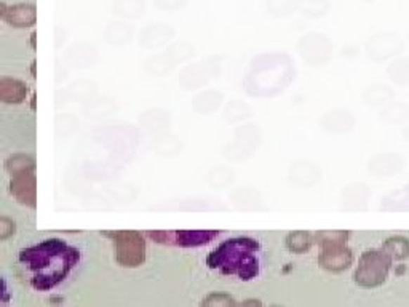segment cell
I'll return each instance as SVG.
<instances>
[{
	"mask_svg": "<svg viewBox=\"0 0 409 307\" xmlns=\"http://www.w3.org/2000/svg\"><path fill=\"white\" fill-rule=\"evenodd\" d=\"M80 253L60 239H48L20 253V263L29 275V283L40 292L55 288L67 279L77 266Z\"/></svg>",
	"mask_w": 409,
	"mask_h": 307,
	"instance_id": "obj_1",
	"label": "cell"
},
{
	"mask_svg": "<svg viewBox=\"0 0 409 307\" xmlns=\"http://www.w3.org/2000/svg\"><path fill=\"white\" fill-rule=\"evenodd\" d=\"M259 242L251 237H235L221 243L208 254L207 264L226 275H238L249 280L259 272Z\"/></svg>",
	"mask_w": 409,
	"mask_h": 307,
	"instance_id": "obj_2",
	"label": "cell"
},
{
	"mask_svg": "<svg viewBox=\"0 0 409 307\" xmlns=\"http://www.w3.org/2000/svg\"><path fill=\"white\" fill-rule=\"evenodd\" d=\"M391 259L384 250H368L358 261L356 266L353 280L356 285L363 288H376L381 287L387 280L391 269Z\"/></svg>",
	"mask_w": 409,
	"mask_h": 307,
	"instance_id": "obj_3",
	"label": "cell"
},
{
	"mask_svg": "<svg viewBox=\"0 0 409 307\" xmlns=\"http://www.w3.org/2000/svg\"><path fill=\"white\" fill-rule=\"evenodd\" d=\"M114 239L115 259L124 268H138L145 261V239L138 230H115L104 233Z\"/></svg>",
	"mask_w": 409,
	"mask_h": 307,
	"instance_id": "obj_4",
	"label": "cell"
},
{
	"mask_svg": "<svg viewBox=\"0 0 409 307\" xmlns=\"http://www.w3.org/2000/svg\"><path fill=\"white\" fill-rule=\"evenodd\" d=\"M10 192L21 205L34 208L37 204V181L34 171L18 173L11 175L10 179Z\"/></svg>",
	"mask_w": 409,
	"mask_h": 307,
	"instance_id": "obj_5",
	"label": "cell"
},
{
	"mask_svg": "<svg viewBox=\"0 0 409 307\" xmlns=\"http://www.w3.org/2000/svg\"><path fill=\"white\" fill-rule=\"evenodd\" d=\"M353 252L347 245H339L321 248L318 264L321 269L339 274V272L347 270L353 264Z\"/></svg>",
	"mask_w": 409,
	"mask_h": 307,
	"instance_id": "obj_6",
	"label": "cell"
},
{
	"mask_svg": "<svg viewBox=\"0 0 409 307\" xmlns=\"http://www.w3.org/2000/svg\"><path fill=\"white\" fill-rule=\"evenodd\" d=\"M0 16L8 26L16 29H25L34 26L37 21V10L31 4L7 5L0 4Z\"/></svg>",
	"mask_w": 409,
	"mask_h": 307,
	"instance_id": "obj_7",
	"label": "cell"
},
{
	"mask_svg": "<svg viewBox=\"0 0 409 307\" xmlns=\"http://www.w3.org/2000/svg\"><path fill=\"white\" fill-rule=\"evenodd\" d=\"M29 89L18 79L4 77L0 80V100L5 104H20L26 100Z\"/></svg>",
	"mask_w": 409,
	"mask_h": 307,
	"instance_id": "obj_8",
	"label": "cell"
},
{
	"mask_svg": "<svg viewBox=\"0 0 409 307\" xmlns=\"http://www.w3.org/2000/svg\"><path fill=\"white\" fill-rule=\"evenodd\" d=\"M218 230H176V243L174 245L192 248L202 247L218 237Z\"/></svg>",
	"mask_w": 409,
	"mask_h": 307,
	"instance_id": "obj_9",
	"label": "cell"
},
{
	"mask_svg": "<svg viewBox=\"0 0 409 307\" xmlns=\"http://www.w3.org/2000/svg\"><path fill=\"white\" fill-rule=\"evenodd\" d=\"M382 250L394 261H405L409 258V239L403 235H391L384 240Z\"/></svg>",
	"mask_w": 409,
	"mask_h": 307,
	"instance_id": "obj_10",
	"label": "cell"
},
{
	"mask_svg": "<svg viewBox=\"0 0 409 307\" xmlns=\"http://www.w3.org/2000/svg\"><path fill=\"white\" fill-rule=\"evenodd\" d=\"M349 239H350L349 230H318V233L313 235L315 243L321 248L346 245Z\"/></svg>",
	"mask_w": 409,
	"mask_h": 307,
	"instance_id": "obj_11",
	"label": "cell"
},
{
	"mask_svg": "<svg viewBox=\"0 0 409 307\" xmlns=\"http://www.w3.org/2000/svg\"><path fill=\"white\" fill-rule=\"evenodd\" d=\"M312 243H315L313 235L307 230H294L286 237V247L294 254H302L311 250Z\"/></svg>",
	"mask_w": 409,
	"mask_h": 307,
	"instance_id": "obj_12",
	"label": "cell"
},
{
	"mask_svg": "<svg viewBox=\"0 0 409 307\" xmlns=\"http://www.w3.org/2000/svg\"><path fill=\"white\" fill-rule=\"evenodd\" d=\"M5 170L10 173V176L25 171H34L36 170V160H34L31 155L15 154L5 160Z\"/></svg>",
	"mask_w": 409,
	"mask_h": 307,
	"instance_id": "obj_13",
	"label": "cell"
},
{
	"mask_svg": "<svg viewBox=\"0 0 409 307\" xmlns=\"http://www.w3.org/2000/svg\"><path fill=\"white\" fill-rule=\"evenodd\" d=\"M200 306H221V307H231V306H237L235 299H233L229 293L226 292H213L209 293L207 298H204Z\"/></svg>",
	"mask_w": 409,
	"mask_h": 307,
	"instance_id": "obj_14",
	"label": "cell"
},
{
	"mask_svg": "<svg viewBox=\"0 0 409 307\" xmlns=\"http://www.w3.org/2000/svg\"><path fill=\"white\" fill-rule=\"evenodd\" d=\"M148 237H150L152 240H155L160 245H171V243H176V230H149Z\"/></svg>",
	"mask_w": 409,
	"mask_h": 307,
	"instance_id": "obj_15",
	"label": "cell"
},
{
	"mask_svg": "<svg viewBox=\"0 0 409 307\" xmlns=\"http://www.w3.org/2000/svg\"><path fill=\"white\" fill-rule=\"evenodd\" d=\"M16 233V224L8 216L0 218V240H7Z\"/></svg>",
	"mask_w": 409,
	"mask_h": 307,
	"instance_id": "obj_16",
	"label": "cell"
},
{
	"mask_svg": "<svg viewBox=\"0 0 409 307\" xmlns=\"http://www.w3.org/2000/svg\"><path fill=\"white\" fill-rule=\"evenodd\" d=\"M242 306H245V307L247 306H262V303L258 299H247V301H243Z\"/></svg>",
	"mask_w": 409,
	"mask_h": 307,
	"instance_id": "obj_17",
	"label": "cell"
}]
</instances>
